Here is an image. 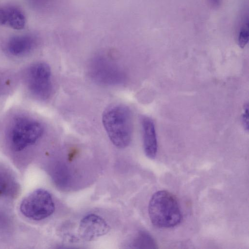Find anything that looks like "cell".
Wrapping results in <instances>:
<instances>
[{"label": "cell", "instance_id": "cell-10", "mask_svg": "<svg viewBox=\"0 0 249 249\" xmlns=\"http://www.w3.org/2000/svg\"><path fill=\"white\" fill-rule=\"evenodd\" d=\"M7 14V23L12 28L21 30L26 23L25 17L22 11L15 6L5 7Z\"/></svg>", "mask_w": 249, "mask_h": 249}, {"label": "cell", "instance_id": "cell-5", "mask_svg": "<svg viewBox=\"0 0 249 249\" xmlns=\"http://www.w3.org/2000/svg\"><path fill=\"white\" fill-rule=\"evenodd\" d=\"M90 73L94 80L103 85H118L124 80L121 70L103 56H97L92 60Z\"/></svg>", "mask_w": 249, "mask_h": 249}, {"label": "cell", "instance_id": "cell-12", "mask_svg": "<svg viewBox=\"0 0 249 249\" xmlns=\"http://www.w3.org/2000/svg\"><path fill=\"white\" fill-rule=\"evenodd\" d=\"M8 175L0 172V196L10 194L14 182Z\"/></svg>", "mask_w": 249, "mask_h": 249}, {"label": "cell", "instance_id": "cell-2", "mask_svg": "<svg viewBox=\"0 0 249 249\" xmlns=\"http://www.w3.org/2000/svg\"><path fill=\"white\" fill-rule=\"evenodd\" d=\"M148 210L151 223L158 228H172L181 220L182 214L177 199L165 190L159 191L153 195Z\"/></svg>", "mask_w": 249, "mask_h": 249}, {"label": "cell", "instance_id": "cell-16", "mask_svg": "<svg viewBox=\"0 0 249 249\" xmlns=\"http://www.w3.org/2000/svg\"><path fill=\"white\" fill-rule=\"evenodd\" d=\"M7 23V14L5 8L0 6V25Z\"/></svg>", "mask_w": 249, "mask_h": 249}, {"label": "cell", "instance_id": "cell-11", "mask_svg": "<svg viewBox=\"0 0 249 249\" xmlns=\"http://www.w3.org/2000/svg\"><path fill=\"white\" fill-rule=\"evenodd\" d=\"M134 246L137 248L156 249L157 245L152 237L146 232H141L136 237Z\"/></svg>", "mask_w": 249, "mask_h": 249}, {"label": "cell", "instance_id": "cell-15", "mask_svg": "<svg viewBox=\"0 0 249 249\" xmlns=\"http://www.w3.org/2000/svg\"><path fill=\"white\" fill-rule=\"evenodd\" d=\"M248 104L245 105L244 111L242 115V122L245 129L248 131L249 130V113H248Z\"/></svg>", "mask_w": 249, "mask_h": 249}, {"label": "cell", "instance_id": "cell-9", "mask_svg": "<svg viewBox=\"0 0 249 249\" xmlns=\"http://www.w3.org/2000/svg\"><path fill=\"white\" fill-rule=\"evenodd\" d=\"M35 43L34 38L28 35L11 37L7 43V49L14 55H20L29 52Z\"/></svg>", "mask_w": 249, "mask_h": 249}, {"label": "cell", "instance_id": "cell-3", "mask_svg": "<svg viewBox=\"0 0 249 249\" xmlns=\"http://www.w3.org/2000/svg\"><path fill=\"white\" fill-rule=\"evenodd\" d=\"M20 210L25 217L38 221L51 215L54 212L55 205L49 192L43 189H38L23 199Z\"/></svg>", "mask_w": 249, "mask_h": 249}, {"label": "cell", "instance_id": "cell-14", "mask_svg": "<svg viewBox=\"0 0 249 249\" xmlns=\"http://www.w3.org/2000/svg\"><path fill=\"white\" fill-rule=\"evenodd\" d=\"M67 169L65 167L59 166L58 169L56 171L55 174V179L59 184L65 185L67 183L69 175L67 173Z\"/></svg>", "mask_w": 249, "mask_h": 249}, {"label": "cell", "instance_id": "cell-7", "mask_svg": "<svg viewBox=\"0 0 249 249\" xmlns=\"http://www.w3.org/2000/svg\"><path fill=\"white\" fill-rule=\"evenodd\" d=\"M110 229L109 225L101 216L90 213L81 220L77 233L82 240L91 241L106 234Z\"/></svg>", "mask_w": 249, "mask_h": 249}, {"label": "cell", "instance_id": "cell-1", "mask_svg": "<svg viewBox=\"0 0 249 249\" xmlns=\"http://www.w3.org/2000/svg\"><path fill=\"white\" fill-rule=\"evenodd\" d=\"M102 123L114 145L124 148L129 144L132 136L133 121L128 107L122 104L107 107L103 113Z\"/></svg>", "mask_w": 249, "mask_h": 249}, {"label": "cell", "instance_id": "cell-13", "mask_svg": "<svg viewBox=\"0 0 249 249\" xmlns=\"http://www.w3.org/2000/svg\"><path fill=\"white\" fill-rule=\"evenodd\" d=\"M242 23L239 30L238 37L239 46L242 48L246 45L249 40V21L248 17L244 18Z\"/></svg>", "mask_w": 249, "mask_h": 249}, {"label": "cell", "instance_id": "cell-8", "mask_svg": "<svg viewBox=\"0 0 249 249\" xmlns=\"http://www.w3.org/2000/svg\"><path fill=\"white\" fill-rule=\"evenodd\" d=\"M142 129L143 145L146 156L154 159L158 150V143L154 124L148 117H142L141 120Z\"/></svg>", "mask_w": 249, "mask_h": 249}, {"label": "cell", "instance_id": "cell-4", "mask_svg": "<svg viewBox=\"0 0 249 249\" xmlns=\"http://www.w3.org/2000/svg\"><path fill=\"white\" fill-rule=\"evenodd\" d=\"M43 131V127L38 122L26 119H19L15 124L10 133L12 148L19 151L34 144L41 137Z\"/></svg>", "mask_w": 249, "mask_h": 249}, {"label": "cell", "instance_id": "cell-6", "mask_svg": "<svg viewBox=\"0 0 249 249\" xmlns=\"http://www.w3.org/2000/svg\"><path fill=\"white\" fill-rule=\"evenodd\" d=\"M28 72V81L31 90L41 98H47L52 89L51 71L49 65L38 63L32 66Z\"/></svg>", "mask_w": 249, "mask_h": 249}]
</instances>
